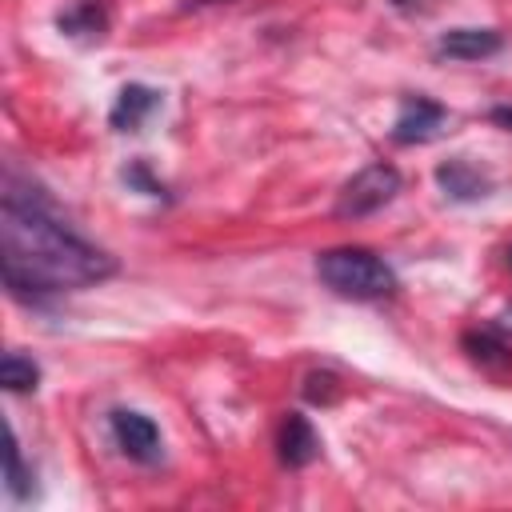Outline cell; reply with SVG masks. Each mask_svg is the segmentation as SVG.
I'll list each match as a JSON object with an SVG mask.
<instances>
[{"label":"cell","instance_id":"1","mask_svg":"<svg viewBox=\"0 0 512 512\" xmlns=\"http://www.w3.org/2000/svg\"><path fill=\"white\" fill-rule=\"evenodd\" d=\"M0 260L8 292L28 304H44L60 292L108 280L116 272V260L76 236L60 220L52 200L36 184H20L16 172L4 176Z\"/></svg>","mask_w":512,"mask_h":512},{"label":"cell","instance_id":"2","mask_svg":"<svg viewBox=\"0 0 512 512\" xmlns=\"http://www.w3.org/2000/svg\"><path fill=\"white\" fill-rule=\"evenodd\" d=\"M316 276L344 300H384L396 292V272L368 248H328L316 256Z\"/></svg>","mask_w":512,"mask_h":512},{"label":"cell","instance_id":"3","mask_svg":"<svg viewBox=\"0 0 512 512\" xmlns=\"http://www.w3.org/2000/svg\"><path fill=\"white\" fill-rule=\"evenodd\" d=\"M396 192H400V172H396L392 164L376 160V164L360 168V172L336 192L332 212H336L340 220H360V216H372V212H380L384 204H392Z\"/></svg>","mask_w":512,"mask_h":512},{"label":"cell","instance_id":"4","mask_svg":"<svg viewBox=\"0 0 512 512\" xmlns=\"http://www.w3.org/2000/svg\"><path fill=\"white\" fill-rule=\"evenodd\" d=\"M108 428H112V440L116 448L136 460V464H156L164 456V440H160V428L152 416L136 412V408H116L108 416Z\"/></svg>","mask_w":512,"mask_h":512},{"label":"cell","instance_id":"5","mask_svg":"<svg viewBox=\"0 0 512 512\" xmlns=\"http://www.w3.org/2000/svg\"><path fill=\"white\" fill-rule=\"evenodd\" d=\"M448 120V108L428 100V96H408L400 104V116L392 124V140L396 144H428Z\"/></svg>","mask_w":512,"mask_h":512},{"label":"cell","instance_id":"6","mask_svg":"<svg viewBox=\"0 0 512 512\" xmlns=\"http://www.w3.org/2000/svg\"><path fill=\"white\" fill-rule=\"evenodd\" d=\"M504 48V36L496 28H448L436 40V56L448 60H484Z\"/></svg>","mask_w":512,"mask_h":512},{"label":"cell","instance_id":"7","mask_svg":"<svg viewBox=\"0 0 512 512\" xmlns=\"http://www.w3.org/2000/svg\"><path fill=\"white\" fill-rule=\"evenodd\" d=\"M276 448H280V460H284L288 468H304V464H312V460L320 456V436H316V428H312L308 416L288 412L284 424H280Z\"/></svg>","mask_w":512,"mask_h":512},{"label":"cell","instance_id":"8","mask_svg":"<svg viewBox=\"0 0 512 512\" xmlns=\"http://www.w3.org/2000/svg\"><path fill=\"white\" fill-rule=\"evenodd\" d=\"M160 108V92H152L148 84H124L112 112H108V124L116 132H140V124Z\"/></svg>","mask_w":512,"mask_h":512},{"label":"cell","instance_id":"9","mask_svg":"<svg viewBox=\"0 0 512 512\" xmlns=\"http://www.w3.org/2000/svg\"><path fill=\"white\" fill-rule=\"evenodd\" d=\"M436 184H440L444 196H452V200H480V196H488V188H492V180H488L476 164H468L464 156H452V160L436 164Z\"/></svg>","mask_w":512,"mask_h":512},{"label":"cell","instance_id":"10","mask_svg":"<svg viewBox=\"0 0 512 512\" xmlns=\"http://www.w3.org/2000/svg\"><path fill=\"white\" fill-rule=\"evenodd\" d=\"M0 380L8 392H36L40 384V368L32 356H20V352H4L0 360Z\"/></svg>","mask_w":512,"mask_h":512},{"label":"cell","instance_id":"11","mask_svg":"<svg viewBox=\"0 0 512 512\" xmlns=\"http://www.w3.org/2000/svg\"><path fill=\"white\" fill-rule=\"evenodd\" d=\"M464 348H468V352H472V360H480V364L508 360V340H504V336H500V328H492V324L464 332Z\"/></svg>","mask_w":512,"mask_h":512},{"label":"cell","instance_id":"12","mask_svg":"<svg viewBox=\"0 0 512 512\" xmlns=\"http://www.w3.org/2000/svg\"><path fill=\"white\" fill-rule=\"evenodd\" d=\"M60 28L68 32V36H80V32H92V36H100L104 32V12L88 0V4H76V8H68L64 16H60Z\"/></svg>","mask_w":512,"mask_h":512},{"label":"cell","instance_id":"13","mask_svg":"<svg viewBox=\"0 0 512 512\" xmlns=\"http://www.w3.org/2000/svg\"><path fill=\"white\" fill-rule=\"evenodd\" d=\"M4 480H8L12 500H24V496H28V480H32V472L24 468V460H20V444H16L12 432H8V448H4Z\"/></svg>","mask_w":512,"mask_h":512},{"label":"cell","instance_id":"14","mask_svg":"<svg viewBox=\"0 0 512 512\" xmlns=\"http://www.w3.org/2000/svg\"><path fill=\"white\" fill-rule=\"evenodd\" d=\"M492 120H496V124H504V128L512 132V108H508V104H500V108H492Z\"/></svg>","mask_w":512,"mask_h":512},{"label":"cell","instance_id":"15","mask_svg":"<svg viewBox=\"0 0 512 512\" xmlns=\"http://www.w3.org/2000/svg\"><path fill=\"white\" fill-rule=\"evenodd\" d=\"M508 268H512V248H508Z\"/></svg>","mask_w":512,"mask_h":512}]
</instances>
